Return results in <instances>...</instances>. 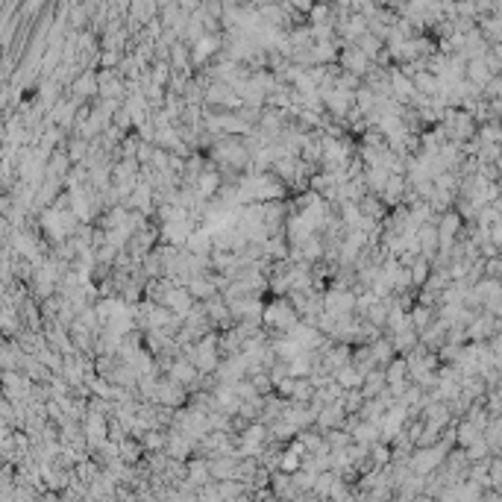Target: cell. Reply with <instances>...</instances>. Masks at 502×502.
<instances>
[{
	"mask_svg": "<svg viewBox=\"0 0 502 502\" xmlns=\"http://www.w3.org/2000/svg\"><path fill=\"white\" fill-rule=\"evenodd\" d=\"M188 400H191V394L182 385H177L174 379H168V376L159 379V391H156V400H153L156 406L170 409V411H179V409L188 406Z\"/></svg>",
	"mask_w": 502,
	"mask_h": 502,
	"instance_id": "3957f363",
	"label": "cell"
},
{
	"mask_svg": "<svg viewBox=\"0 0 502 502\" xmlns=\"http://www.w3.org/2000/svg\"><path fill=\"white\" fill-rule=\"evenodd\" d=\"M262 323H265V329H267V335H271V338H283V335H291L294 329L303 323V317L291 305L288 297H274L271 303L265 305Z\"/></svg>",
	"mask_w": 502,
	"mask_h": 502,
	"instance_id": "6da1fadb",
	"label": "cell"
},
{
	"mask_svg": "<svg viewBox=\"0 0 502 502\" xmlns=\"http://www.w3.org/2000/svg\"><path fill=\"white\" fill-rule=\"evenodd\" d=\"M359 209H361V215H364V217L379 220V224H385V217L391 215V209L382 203V197H376V194H367V197H361Z\"/></svg>",
	"mask_w": 502,
	"mask_h": 502,
	"instance_id": "7c38bea8",
	"label": "cell"
},
{
	"mask_svg": "<svg viewBox=\"0 0 502 502\" xmlns=\"http://www.w3.org/2000/svg\"><path fill=\"white\" fill-rule=\"evenodd\" d=\"M186 250H188V253H194V256H212V253H215V238H212V229H206V226L194 229V235L188 238Z\"/></svg>",
	"mask_w": 502,
	"mask_h": 502,
	"instance_id": "30bf717a",
	"label": "cell"
},
{
	"mask_svg": "<svg viewBox=\"0 0 502 502\" xmlns=\"http://www.w3.org/2000/svg\"><path fill=\"white\" fill-rule=\"evenodd\" d=\"M335 382L344 388V391H361V385H364V373L359 370L356 364H347V367H341V370L335 373Z\"/></svg>",
	"mask_w": 502,
	"mask_h": 502,
	"instance_id": "5bb4252c",
	"label": "cell"
},
{
	"mask_svg": "<svg viewBox=\"0 0 502 502\" xmlns=\"http://www.w3.org/2000/svg\"><path fill=\"white\" fill-rule=\"evenodd\" d=\"M409 271H411V285H426V283H429V276H432L429 259H423V256H418V259H411Z\"/></svg>",
	"mask_w": 502,
	"mask_h": 502,
	"instance_id": "ac0fdd59",
	"label": "cell"
},
{
	"mask_svg": "<svg viewBox=\"0 0 502 502\" xmlns=\"http://www.w3.org/2000/svg\"><path fill=\"white\" fill-rule=\"evenodd\" d=\"M194 226L191 220H179V224H165L162 226V244H170V247H179V250H186V244L188 238L194 235Z\"/></svg>",
	"mask_w": 502,
	"mask_h": 502,
	"instance_id": "52a82bcc",
	"label": "cell"
},
{
	"mask_svg": "<svg viewBox=\"0 0 502 502\" xmlns=\"http://www.w3.org/2000/svg\"><path fill=\"white\" fill-rule=\"evenodd\" d=\"M197 449V444L188 438V435H182L177 429H170L168 432V458H174V461H188V456Z\"/></svg>",
	"mask_w": 502,
	"mask_h": 502,
	"instance_id": "ba28073f",
	"label": "cell"
},
{
	"mask_svg": "<svg viewBox=\"0 0 502 502\" xmlns=\"http://www.w3.org/2000/svg\"><path fill=\"white\" fill-rule=\"evenodd\" d=\"M323 303H326V314L332 321H341V317H352L359 309V294L356 291H341V288H329L323 294Z\"/></svg>",
	"mask_w": 502,
	"mask_h": 502,
	"instance_id": "7a4b0ae2",
	"label": "cell"
},
{
	"mask_svg": "<svg viewBox=\"0 0 502 502\" xmlns=\"http://www.w3.org/2000/svg\"><path fill=\"white\" fill-rule=\"evenodd\" d=\"M24 347L18 344L15 338H9L3 341V350H0V361H3V370H21V364H24Z\"/></svg>",
	"mask_w": 502,
	"mask_h": 502,
	"instance_id": "8fae6325",
	"label": "cell"
},
{
	"mask_svg": "<svg viewBox=\"0 0 502 502\" xmlns=\"http://www.w3.org/2000/svg\"><path fill=\"white\" fill-rule=\"evenodd\" d=\"M65 150H68V156H71L73 165H85V159H89V153H91V144L82 141V138H77V136H71L65 141Z\"/></svg>",
	"mask_w": 502,
	"mask_h": 502,
	"instance_id": "e0dca14e",
	"label": "cell"
},
{
	"mask_svg": "<svg viewBox=\"0 0 502 502\" xmlns=\"http://www.w3.org/2000/svg\"><path fill=\"white\" fill-rule=\"evenodd\" d=\"M170 77H174V68H170L168 62H153L150 65V82L159 85V89H168Z\"/></svg>",
	"mask_w": 502,
	"mask_h": 502,
	"instance_id": "ffe728a7",
	"label": "cell"
},
{
	"mask_svg": "<svg viewBox=\"0 0 502 502\" xmlns=\"http://www.w3.org/2000/svg\"><path fill=\"white\" fill-rule=\"evenodd\" d=\"M388 391V379H385V370H373L364 376V385H361V394L364 400H379Z\"/></svg>",
	"mask_w": 502,
	"mask_h": 502,
	"instance_id": "4fadbf2b",
	"label": "cell"
},
{
	"mask_svg": "<svg viewBox=\"0 0 502 502\" xmlns=\"http://www.w3.org/2000/svg\"><path fill=\"white\" fill-rule=\"evenodd\" d=\"M120 461L124 464H129V467H136V464H141V458L147 456L144 452V447H141V440H136V438H127V440H120Z\"/></svg>",
	"mask_w": 502,
	"mask_h": 502,
	"instance_id": "9a60e30c",
	"label": "cell"
},
{
	"mask_svg": "<svg viewBox=\"0 0 502 502\" xmlns=\"http://www.w3.org/2000/svg\"><path fill=\"white\" fill-rule=\"evenodd\" d=\"M162 305H165V309L174 312L177 317H182V321H186V317H188L194 309H197V300L191 297V291H188L186 285H177V288L165 297V303H162Z\"/></svg>",
	"mask_w": 502,
	"mask_h": 502,
	"instance_id": "8992f818",
	"label": "cell"
},
{
	"mask_svg": "<svg viewBox=\"0 0 502 502\" xmlns=\"http://www.w3.org/2000/svg\"><path fill=\"white\" fill-rule=\"evenodd\" d=\"M168 65L174 68V73H194V62H191V44L177 42L170 47V59Z\"/></svg>",
	"mask_w": 502,
	"mask_h": 502,
	"instance_id": "9c48e42d",
	"label": "cell"
},
{
	"mask_svg": "<svg viewBox=\"0 0 502 502\" xmlns=\"http://www.w3.org/2000/svg\"><path fill=\"white\" fill-rule=\"evenodd\" d=\"M168 379H174L177 385H182L191 394V391H197L200 388V370L194 367L188 359H177L174 364H170V370H168Z\"/></svg>",
	"mask_w": 502,
	"mask_h": 502,
	"instance_id": "5b68a950",
	"label": "cell"
},
{
	"mask_svg": "<svg viewBox=\"0 0 502 502\" xmlns=\"http://www.w3.org/2000/svg\"><path fill=\"white\" fill-rule=\"evenodd\" d=\"M141 447L147 456H156V452H165L168 449V432L165 429H150L141 438Z\"/></svg>",
	"mask_w": 502,
	"mask_h": 502,
	"instance_id": "2e32d148",
	"label": "cell"
},
{
	"mask_svg": "<svg viewBox=\"0 0 502 502\" xmlns=\"http://www.w3.org/2000/svg\"><path fill=\"white\" fill-rule=\"evenodd\" d=\"M338 65H341V71H344V73H352V77H359V80H364L367 73H370V68H373V62L359 51L356 44H344V47H341Z\"/></svg>",
	"mask_w": 502,
	"mask_h": 502,
	"instance_id": "277c9868",
	"label": "cell"
},
{
	"mask_svg": "<svg viewBox=\"0 0 502 502\" xmlns=\"http://www.w3.org/2000/svg\"><path fill=\"white\" fill-rule=\"evenodd\" d=\"M364 402H367V400H364V394H361V391H344V397H341V402H338V406L344 409V414H347V418H356V414L361 411V406H364Z\"/></svg>",
	"mask_w": 502,
	"mask_h": 502,
	"instance_id": "d6986e66",
	"label": "cell"
}]
</instances>
